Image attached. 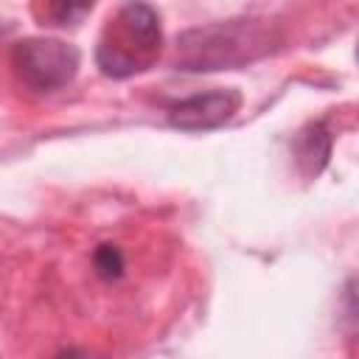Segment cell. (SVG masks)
<instances>
[{"mask_svg": "<svg viewBox=\"0 0 359 359\" xmlns=\"http://www.w3.org/2000/svg\"><path fill=\"white\" fill-rule=\"evenodd\" d=\"M280 45V36L266 20H227L188 28L177 36L174 67L185 73L230 70L264 59Z\"/></svg>", "mask_w": 359, "mask_h": 359, "instance_id": "1", "label": "cell"}, {"mask_svg": "<svg viewBox=\"0 0 359 359\" xmlns=\"http://www.w3.org/2000/svg\"><path fill=\"white\" fill-rule=\"evenodd\" d=\"M163 50L160 14L146 0H126L104 25L95 65L109 79H129L149 70Z\"/></svg>", "mask_w": 359, "mask_h": 359, "instance_id": "2", "label": "cell"}, {"mask_svg": "<svg viewBox=\"0 0 359 359\" xmlns=\"http://www.w3.org/2000/svg\"><path fill=\"white\" fill-rule=\"evenodd\" d=\"M79 50L62 39L31 36L11 48V67L17 79L36 93H53L67 87L79 73Z\"/></svg>", "mask_w": 359, "mask_h": 359, "instance_id": "3", "label": "cell"}, {"mask_svg": "<svg viewBox=\"0 0 359 359\" xmlns=\"http://www.w3.org/2000/svg\"><path fill=\"white\" fill-rule=\"evenodd\" d=\"M241 107L238 90H210L177 101L168 109V123L182 132H208L224 126Z\"/></svg>", "mask_w": 359, "mask_h": 359, "instance_id": "4", "label": "cell"}, {"mask_svg": "<svg viewBox=\"0 0 359 359\" xmlns=\"http://www.w3.org/2000/svg\"><path fill=\"white\" fill-rule=\"evenodd\" d=\"M328 154H331V135L325 132L323 123H311L300 135V140H297V160H300V165L306 168L309 177H314V174H320L325 168Z\"/></svg>", "mask_w": 359, "mask_h": 359, "instance_id": "5", "label": "cell"}, {"mask_svg": "<svg viewBox=\"0 0 359 359\" xmlns=\"http://www.w3.org/2000/svg\"><path fill=\"white\" fill-rule=\"evenodd\" d=\"M95 0H45V20L50 25H62V28H70V25H79L87 11L93 8Z\"/></svg>", "mask_w": 359, "mask_h": 359, "instance_id": "6", "label": "cell"}, {"mask_svg": "<svg viewBox=\"0 0 359 359\" xmlns=\"http://www.w3.org/2000/svg\"><path fill=\"white\" fill-rule=\"evenodd\" d=\"M93 266H95L98 278H104V280H118V278L123 275V269H126L123 252H121L115 244H101V247H95V252H93Z\"/></svg>", "mask_w": 359, "mask_h": 359, "instance_id": "7", "label": "cell"}]
</instances>
